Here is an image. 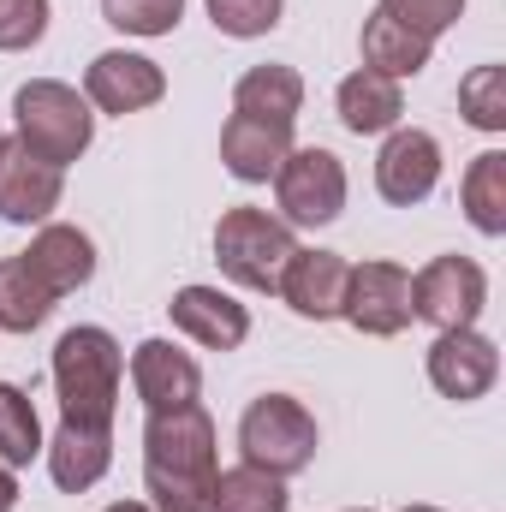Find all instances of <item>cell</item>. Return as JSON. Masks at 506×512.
<instances>
[{"mask_svg": "<svg viewBox=\"0 0 506 512\" xmlns=\"http://www.w3.org/2000/svg\"><path fill=\"white\" fill-rule=\"evenodd\" d=\"M495 376H501V352H495L489 334H477V328L435 334V346H429V382H435L441 399L471 405V399H483L495 387Z\"/></svg>", "mask_w": 506, "mask_h": 512, "instance_id": "8fae6325", "label": "cell"}, {"mask_svg": "<svg viewBox=\"0 0 506 512\" xmlns=\"http://www.w3.org/2000/svg\"><path fill=\"white\" fill-rule=\"evenodd\" d=\"M292 251H298L292 227H286L280 215H268V209L239 203V209H227V215L215 221V262H221V274H227L233 286H245V292H274V286H280V268H286Z\"/></svg>", "mask_w": 506, "mask_h": 512, "instance_id": "5b68a950", "label": "cell"}, {"mask_svg": "<svg viewBox=\"0 0 506 512\" xmlns=\"http://www.w3.org/2000/svg\"><path fill=\"white\" fill-rule=\"evenodd\" d=\"M102 18L126 36H173L185 18V0H102Z\"/></svg>", "mask_w": 506, "mask_h": 512, "instance_id": "4316f807", "label": "cell"}, {"mask_svg": "<svg viewBox=\"0 0 506 512\" xmlns=\"http://www.w3.org/2000/svg\"><path fill=\"white\" fill-rule=\"evenodd\" d=\"M167 316H173V328L185 340H197L209 352H239L245 334H251V310L233 292H221V286H179Z\"/></svg>", "mask_w": 506, "mask_h": 512, "instance_id": "5bb4252c", "label": "cell"}, {"mask_svg": "<svg viewBox=\"0 0 506 512\" xmlns=\"http://www.w3.org/2000/svg\"><path fill=\"white\" fill-rule=\"evenodd\" d=\"M292 149H298V143H292V126H274V120L233 114V120L221 126V161H227V173L245 179V185H268Z\"/></svg>", "mask_w": 506, "mask_h": 512, "instance_id": "e0dca14e", "label": "cell"}, {"mask_svg": "<svg viewBox=\"0 0 506 512\" xmlns=\"http://www.w3.org/2000/svg\"><path fill=\"white\" fill-rule=\"evenodd\" d=\"M274 197H280V221L286 227H328L346 209V167L334 149H292L274 173Z\"/></svg>", "mask_w": 506, "mask_h": 512, "instance_id": "8992f818", "label": "cell"}, {"mask_svg": "<svg viewBox=\"0 0 506 512\" xmlns=\"http://www.w3.org/2000/svg\"><path fill=\"white\" fill-rule=\"evenodd\" d=\"M358 334H370V340H393V334H405L417 316H411V274L399 268V262H364V268H352V280H346V310H340Z\"/></svg>", "mask_w": 506, "mask_h": 512, "instance_id": "ba28073f", "label": "cell"}, {"mask_svg": "<svg viewBox=\"0 0 506 512\" xmlns=\"http://www.w3.org/2000/svg\"><path fill=\"white\" fill-rule=\"evenodd\" d=\"M167 96V72L149 60V54H126V48H108V54H96L90 60V72H84V102L96 108V114H143V108H155Z\"/></svg>", "mask_w": 506, "mask_h": 512, "instance_id": "9c48e42d", "label": "cell"}, {"mask_svg": "<svg viewBox=\"0 0 506 512\" xmlns=\"http://www.w3.org/2000/svg\"><path fill=\"white\" fill-rule=\"evenodd\" d=\"M48 36V0H0V54H24Z\"/></svg>", "mask_w": 506, "mask_h": 512, "instance_id": "f1b7e54d", "label": "cell"}, {"mask_svg": "<svg viewBox=\"0 0 506 512\" xmlns=\"http://www.w3.org/2000/svg\"><path fill=\"white\" fill-rule=\"evenodd\" d=\"M131 387L143 399V411H173V405H197L203 370L191 352H179L173 340H143L131 352Z\"/></svg>", "mask_w": 506, "mask_h": 512, "instance_id": "9a60e30c", "label": "cell"}, {"mask_svg": "<svg viewBox=\"0 0 506 512\" xmlns=\"http://www.w3.org/2000/svg\"><path fill=\"white\" fill-rule=\"evenodd\" d=\"M126 382V352L108 328H66L54 346V393H60V423L84 429H114Z\"/></svg>", "mask_w": 506, "mask_h": 512, "instance_id": "7a4b0ae2", "label": "cell"}, {"mask_svg": "<svg viewBox=\"0 0 506 512\" xmlns=\"http://www.w3.org/2000/svg\"><path fill=\"white\" fill-rule=\"evenodd\" d=\"M66 197V167L36 161L18 137L0 143V221L12 227H42Z\"/></svg>", "mask_w": 506, "mask_h": 512, "instance_id": "30bf717a", "label": "cell"}, {"mask_svg": "<svg viewBox=\"0 0 506 512\" xmlns=\"http://www.w3.org/2000/svg\"><path fill=\"white\" fill-rule=\"evenodd\" d=\"M54 310V292L24 268V256H0V334H36Z\"/></svg>", "mask_w": 506, "mask_h": 512, "instance_id": "7402d4cb", "label": "cell"}, {"mask_svg": "<svg viewBox=\"0 0 506 512\" xmlns=\"http://www.w3.org/2000/svg\"><path fill=\"white\" fill-rule=\"evenodd\" d=\"M18 256H24V268H30L54 298L90 286V274H96V245H90V233L60 227V221H42V233L30 239V251H18Z\"/></svg>", "mask_w": 506, "mask_h": 512, "instance_id": "2e32d148", "label": "cell"}, {"mask_svg": "<svg viewBox=\"0 0 506 512\" xmlns=\"http://www.w3.org/2000/svg\"><path fill=\"white\" fill-rule=\"evenodd\" d=\"M18 507V477H12V465H0V512Z\"/></svg>", "mask_w": 506, "mask_h": 512, "instance_id": "4dcf8cb0", "label": "cell"}, {"mask_svg": "<svg viewBox=\"0 0 506 512\" xmlns=\"http://www.w3.org/2000/svg\"><path fill=\"white\" fill-rule=\"evenodd\" d=\"M364 512H370V507H364Z\"/></svg>", "mask_w": 506, "mask_h": 512, "instance_id": "e575fe53", "label": "cell"}, {"mask_svg": "<svg viewBox=\"0 0 506 512\" xmlns=\"http://www.w3.org/2000/svg\"><path fill=\"white\" fill-rule=\"evenodd\" d=\"M203 6H209V18H215L221 36L251 42V36H268L280 24V6L286 0H203Z\"/></svg>", "mask_w": 506, "mask_h": 512, "instance_id": "83f0119b", "label": "cell"}, {"mask_svg": "<svg viewBox=\"0 0 506 512\" xmlns=\"http://www.w3.org/2000/svg\"><path fill=\"white\" fill-rule=\"evenodd\" d=\"M334 108H340V126L346 131H358V137H381V131L399 126V114H405V90H399V78H381V72H370V66H358V72L340 84Z\"/></svg>", "mask_w": 506, "mask_h": 512, "instance_id": "d6986e66", "label": "cell"}, {"mask_svg": "<svg viewBox=\"0 0 506 512\" xmlns=\"http://www.w3.org/2000/svg\"><path fill=\"white\" fill-rule=\"evenodd\" d=\"M42 453H48V477H54V489L84 495V489H96V483L108 477V465H114V429L60 423L54 441H48Z\"/></svg>", "mask_w": 506, "mask_h": 512, "instance_id": "ac0fdd59", "label": "cell"}, {"mask_svg": "<svg viewBox=\"0 0 506 512\" xmlns=\"http://www.w3.org/2000/svg\"><path fill=\"white\" fill-rule=\"evenodd\" d=\"M346 280H352V262L340 251H298L286 256V268H280V298L292 304V316H304V322H334L340 310H346Z\"/></svg>", "mask_w": 506, "mask_h": 512, "instance_id": "7c38bea8", "label": "cell"}, {"mask_svg": "<svg viewBox=\"0 0 506 512\" xmlns=\"http://www.w3.org/2000/svg\"><path fill=\"white\" fill-rule=\"evenodd\" d=\"M215 417L203 405L149 411L143 423V489L155 512H215Z\"/></svg>", "mask_w": 506, "mask_h": 512, "instance_id": "6da1fadb", "label": "cell"}, {"mask_svg": "<svg viewBox=\"0 0 506 512\" xmlns=\"http://www.w3.org/2000/svg\"><path fill=\"white\" fill-rule=\"evenodd\" d=\"M316 417L304 411V399L292 393H262L245 405L239 417V447H245V465L268 471V477H298L316 465Z\"/></svg>", "mask_w": 506, "mask_h": 512, "instance_id": "277c9868", "label": "cell"}, {"mask_svg": "<svg viewBox=\"0 0 506 512\" xmlns=\"http://www.w3.org/2000/svg\"><path fill=\"white\" fill-rule=\"evenodd\" d=\"M0 143H6V131H0Z\"/></svg>", "mask_w": 506, "mask_h": 512, "instance_id": "836d02e7", "label": "cell"}, {"mask_svg": "<svg viewBox=\"0 0 506 512\" xmlns=\"http://www.w3.org/2000/svg\"><path fill=\"white\" fill-rule=\"evenodd\" d=\"M12 120H18V143H24L36 161H48V167H72V161L90 149V137H96L90 102H84L72 84H60V78H30V84H18Z\"/></svg>", "mask_w": 506, "mask_h": 512, "instance_id": "3957f363", "label": "cell"}, {"mask_svg": "<svg viewBox=\"0 0 506 512\" xmlns=\"http://www.w3.org/2000/svg\"><path fill=\"white\" fill-rule=\"evenodd\" d=\"M364 66L381 72V78H417L423 66H429V54H435V42L429 36H417V30H405L399 18H387V12H370L364 18Z\"/></svg>", "mask_w": 506, "mask_h": 512, "instance_id": "44dd1931", "label": "cell"}, {"mask_svg": "<svg viewBox=\"0 0 506 512\" xmlns=\"http://www.w3.org/2000/svg\"><path fill=\"white\" fill-rule=\"evenodd\" d=\"M233 114H251V120H274V126H292L304 114V78L292 66H251L239 84H233Z\"/></svg>", "mask_w": 506, "mask_h": 512, "instance_id": "ffe728a7", "label": "cell"}, {"mask_svg": "<svg viewBox=\"0 0 506 512\" xmlns=\"http://www.w3.org/2000/svg\"><path fill=\"white\" fill-rule=\"evenodd\" d=\"M48 441H42V417H36V405H30V393L12 382H0V465H30L36 453H42Z\"/></svg>", "mask_w": 506, "mask_h": 512, "instance_id": "d4e9b609", "label": "cell"}, {"mask_svg": "<svg viewBox=\"0 0 506 512\" xmlns=\"http://www.w3.org/2000/svg\"><path fill=\"white\" fill-rule=\"evenodd\" d=\"M459 114L477 131H506V72L501 66H477L459 84Z\"/></svg>", "mask_w": 506, "mask_h": 512, "instance_id": "484cf974", "label": "cell"}, {"mask_svg": "<svg viewBox=\"0 0 506 512\" xmlns=\"http://www.w3.org/2000/svg\"><path fill=\"white\" fill-rule=\"evenodd\" d=\"M459 197H465L471 227H477V233H489V239H501V233H506V155H501V149H483V155L465 167Z\"/></svg>", "mask_w": 506, "mask_h": 512, "instance_id": "603a6c76", "label": "cell"}, {"mask_svg": "<svg viewBox=\"0 0 506 512\" xmlns=\"http://www.w3.org/2000/svg\"><path fill=\"white\" fill-rule=\"evenodd\" d=\"M483 304H489V274L471 256H435L411 274V316L429 322L435 334L477 328Z\"/></svg>", "mask_w": 506, "mask_h": 512, "instance_id": "52a82bcc", "label": "cell"}, {"mask_svg": "<svg viewBox=\"0 0 506 512\" xmlns=\"http://www.w3.org/2000/svg\"><path fill=\"white\" fill-rule=\"evenodd\" d=\"M399 512H441V507H399Z\"/></svg>", "mask_w": 506, "mask_h": 512, "instance_id": "d6a6232c", "label": "cell"}, {"mask_svg": "<svg viewBox=\"0 0 506 512\" xmlns=\"http://www.w3.org/2000/svg\"><path fill=\"white\" fill-rule=\"evenodd\" d=\"M286 477H268L256 465H233L215 477V512H286Z\"/></svg>", "mask_w": 506, "mask_h": 512, "instance_id": "cb8c5ba5", "label": "cell"}, {"mask_svg": "<svg viewBox=\"0 0 506 512\" xmlns=\"http://www.w3.org/2000/svg\"><path fill=\"white\" fill-rule=\"evenodd\" d=\"M435 185H441V143L417 126H393L387 143H381V155H376V191L393 209H411Z\"/></svg>", "mask_w": 506, "mask_h": 512, "instance_id": "4fadbf2b", "label": "cell"}, {"mask_svg": "<svg viewBox=\"0 0 506 512\" xmlns=\"http://www.w3.org/2000/svg\"><path fill=\"white\" fill-rule=\"evenodd\" d=\"M102 512H155V507H143V501H114V507H102Z\"/></svg>", "mask_w": 506, "mask_h": 512, "instance_id": "1f68e13d", "label": "cell"}, {"mask_svg": "<svg viewBox=\"0 0 506 512\" xmlns=\"http://www.w3.org/2000/svg\"><path fill=\"white\" fill-rule=\"evenodd\" d=\"M381 12L387 18H399L405 30H417V36H441V30H453L459 24V12H465V0H381Z\"/></svg>", "mask_w": 506, "mask_h": 512, "instance_id": "f546056e", "label": "cell"}]
</instances>
